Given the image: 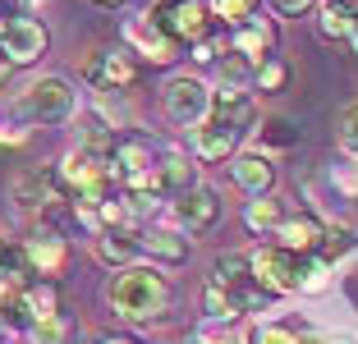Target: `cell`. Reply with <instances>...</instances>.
<instances>
[{
  "mask_svg": "<svg viewBox=\"0 0 358 344\" xmlns=\"http://www.w3.org/2000/svg\"><path fill=\"white\" fill-rule=\"evenodd\" d=\"M28 331H32V344H64V317H42Z\"/></svg>",
  "mask_w": 358,
  "mask_h": 344,
  "instance_id": "27",
  "label": "cell"
},
{
  "mask_svg": "<svg viewBox=\"0 0 358 344\" xmlns=\"http://www.w3.org/2000/svg\"><path fill=\"white\" fill-rule=\"evenodd\" d=\"M161 106L175 124H202L211 110V92L198 83V78H166L161 87Z\"/></svg>",
  "mask_w": 358,
  "mask_h": 344,
  "instance_id": "5",
  "label": "cell"
},
{
  "mask_svg": "<svg viewBox=\"0 0 358 344\" xmlns=\"http://www.w3.org/2000/svg\"><path fill=\"white\" fill-rule=\"evenodd\" d=\"M143 248L157 252L161 261H184V257H189V243H184V239H170V234H143Z\"/></svg>",
  "mask_w": 358,
  "mask_h": 344,
  "instance_id": "21",
  "label": "cell"
},
{
  "mask_svg": "<svg viewBox=\"0 0 358 344\" xmlns=\"http://www.w3.org/2000/svg\"><path fill=\"white\" fill-rule=\"evenodd\" d=\"M275 5H280L285 14H299V10H308V5H313V0H275Z\"/></svg>",
  "mask_w": 358,
  "mask_h": 344,
  "instance_id": "31",
  "label": "cell"
},
{
  "mask_svg": "<svg viewBox=\"0 0 358 344\" xmlns=\"http://www.w3.org/2000/svg\"><path fill=\"white\" fill-rule=\"evenodd\" d=\"M230 175H234V184H239L243 193H266L271 179H275V170H271V161H266V157H239L230 166Z\"/></svg>",
  "mask_w": 358,
  "mask_h": 344,
  "instance_id": "17",
  "label": "cell"
},
{
  "mask_svg": "<svg viewBox=\"0 0 358 344\" xmlns=\"http://www.w3.org/2000/svg\"><path fill=\"white\" fill-rule=\"evenodd\" d=\"M19 115H28L32 124H64L74 115V87L60 73H46L28 87V96L19 101Z\"/></svg>",
  "mask_w": 358,
  "mask_h": 344,
  "instance_id": "3",
  "label": "cell"
},
{
  "mask_svg": "<svg viewBox=\"0 0 358 344\" xmlns=\"http://www.w3.org/2000/svg\"><path fill=\"white\" fill-rule=\"evenodd\" d=\"M253 10H257V0H216V5H211L216 19H230V23H248Z\"/></svg>",
  "mask_w": 358,
  "mask_h": 344,
  "instance_id": "26",
  "label": "cell"
},
{
  "mask_svg": "<svg viewBox=\"0 0 358 344\" xmlns=\"http://www.w3.org/2000/svg\"><path fill=\"white\" fill-rule=\"evenodd\" d=\"M308 257H313V252H308ZM308 257L285 252V248H257L253 257H248V266H253V285L262 294H289V289H299Z\"/></svg>",
  "mask_w": 358,
  "mask_h": 344,
  "instance_id": "4",
  "label": "cell"
},
{
  "mask_svg": "<svg viewBox=\"0 0 358 344\" xmlns=\"http://www.w3.org/2000/svg\"><path fill=\"white\" fill-rule=\"evenodd\" d=\"M262 143L266 147H294L299 143V124L294 120H266L262 124Z\"/></svg>",
  "mask_w": 358,
  "mask_h": 344,
  "instance_id": "23",
  "label": "cell"
},
{
  "mask_svg": "<svg viewBox=\"0 0 358 344\" xmlns=\"http://www.w3.org/2000/svg\"><path fill=\"white\" fill-rule=\"evenodd\" d=\"M253 344H299L289 331H280V326H262V331L253 335Z\"/></svg>",
  "mask_w": 358,
  "mask_h": 344,
  "instance_id": "30",
  "label": "cell"
},
{
  "mask_svg": "<svg viewBox=\"0 0 358 344\" xmlns=\"http://www.w3.org/2000/svg\"><path fill=\"white\" fill-rule=\"evenodd\" d=\"M275 239H280L285 252L308 257V252H317V243H322V225H317L313 216H285L280 225H275Z\"/></svg>",
  "mask_w": 358,
  "mask_h": 344,
  "instance_id": "13",
  "label": "cell"
},
{
  "mask_svg": "<svg viewBox=\"0 0 358 344\" xmlns=\"http://www.w3.org/2000/svg\"><path fill=\"white\" fill-rule=\"evenodd\" d=\"M354 37H358V28H354Z\"/></svg>",
  "mask_w": 358,
  "mask_h": 344,
  "instance_id": "35",
  "label": "cell"
},
{
  "mask_svg": "<svg viewBox=\"0 0 358 344\" xmlns=\"http://www.w3.org/2000/svg\"><path fill=\"white\" fill-rule=\"evenodd\" d=\"M280 220H285V211L275 207L271 198H262V202H253V207H248V225H253V229H275Z\"/></svg>",
  "mask_w": 358,
  "mask_h": 344,
  "instance_id": "25",
  "label": "cell"
},
{
  "mask_svg": "<svg viewBox=\"0 0 358 344\" xmlns=\"http://www.w3.org/2000/svg\"><path fill=\"white\" fill-rule=\"evenodd\" d=\"M340 143H345L349 152H358V101L340 115Z\"/></svg>",
  "mask_w": 358,
  "mask_h": 344,
  "instance_id": "28",
  "label": "cell"
},
{
  "mask_svg": "<svg viewBox=\"0 0 358 344\" xmlns=\"http://www.w3.org/2000/svg\"><path fill=\"white\" fill-rule=\"evenodd\" d=\"M101 344H129V340H101Z\"/></svg>",
  "mask_w": 358,
  "mask_h": 344,
  "instance_id": "34",
  "label": "cell"
},
{
  "mask_svg": "<svg viewBox=\"0 0 358 344\" xmlns=\"http://www.w3.org/2000/svg\"><path fill=\"white\" fill-rule=\"evenodd\" d=\"M19 19H28V0H0V23L10 28Z\"/></svg>",
  "mask_w": 358,
  "mask_h": 344,
  "instance_id": "29",
  "label": "cell"
},
{
  "mask_svg": "<svg viewBox=\"0 0 358 344\" xmlns=\"http://www.w3.org/2000/svg\"><path fill=\"white\" fill-rule=\"evenodd\" d=\"M211 115L248 129V120H253V96H248V87H221V92L211 96Z\"/></svg>",
  "mask_w": 358,
  "mask_h": 344,
  "instance_id": "16",
  "label": "cell"
},
{
  "mask_svg": "<svg viewBox=\"0 0 358 344\" xmlns=\"http://www.w3.org/2000/svg\"><path fill=\"white\" fill-rule=\"evenodd\" d=\"M239 134H243L239 124H230V120H216V115H207V120L198 124V134H193V147H198V157L221 161V157H230V152H234Z\"/></svg>",
  "mask_w": 358,
  "mask_h": 344,
  "instance_id": "11",
  "label": "cell"
},
{
  "mask_svg": "<svg viewBox=\"0 0 358 344\" xmlns=\"http://www.w3.org/2000/svg\"><path fill=\"white\" fill-rule=\"evenodd\" d=\"M175 220L184 229H211L221 220V198H216V188H189V193H179L175 198Z\"/></svg>",
  "mask_w": 358,
  "mask_h": 344,
  "instance_id": "10",
  "label": "cell"
},
{
  "mask_svg": "<svg viewBox=\"0 0 358 344\" xmlns=\"http://www.w3.org/2000/svg\"><path fill=\"white\" fill-rule=\"evenodd\" d=\"M23 252H28V271L32 275H60L64 261H69V243H64V234H55V229H37L28 243H23Z\"/></svg>",
  "mask_w": 358,
  "mask_h": 344,
  "instance_id": "9",
  "label": "cell"
},
{
  "mask_svg": "<svg viewBox=\"0 0 358 344\" xmlns=\"http://www.w3.org/2000/svg\"><path fill=\"white\" fill-rule=\"evenodd\" d=\"M83 73H87V83H96V87H129L134 83V60L124 51H96Z\"/></svg>",
  "mask_w": 358,
  "mask_h": 344,
  "instance_id": "12",
  "label": "cell"
},
{
  "mask_svg": "<svg viewBox=\"0 0 358 344\" xmlns=\"http://www.w3.org/2000/svg\"><path fill=\"white\" fill-rule=\"evenodd\" d=\"M64 198H69V193H64L55 166H37L14 184V202H19V207H32V211H55V207H64Z\"/></svg>",
  "mask_w": 358,
  "mask_h": 344,
  "instance_id": "6",
  "label": "cell"
},
{
  "mask_svg": "<svg viewBox=\"0 0 358 344\" xmlns=\"http://www.w3.org/2000/svg\"><path fill=\"white\" fill-rule=\"evenodd\" d=\"M92 5H106V10H115V5H124V0H92Z\"/></svg>",
  "mask_w": 358,
  "mask_h": 344,
  "instance_id": "33",
  "label": "cell"
},
{
  "mask_svg": "<svg viewBox=\"0 0 358 344\" xmlns=\"http://www.w3.org/2000/svg\"><path fill=\"white\" fill-rule=\"evenodd\" d=\"M148 23L166 37V42L202 46V42H207V32H211V23H216V14H211L202 0H157V10H152Z\"/></svg>",
  "mask_w": 358,
  "mask_h": 344,
  "instance_id": "2",
  "label": "cell"
},
{
  "mask_svg": "<svg viewBox=\"0 0 358 344\" xmlns=\"http://www.w3.org/2000/svg\"><path fill=\"white\" fill-rule=\"evenodd\" d=\"M124 37H129L134 46H143V55H148V60H170V46H175V42H166V37H161L152 23H129Z\"/></svg>",
  "mask_w": 358,
  "mask_h": 344,
  "instance_id": "18",
  "label": "cell"
},
{
  "mask_svg": "<svg viewBox=\"0 0 358 344\" xmlns=\"http://www.w3.org/2000/svg\"><path fill=\"white\" fill-rule=\"evenodd\" d=\"M138 248H143V239H138L129 225H110L96 234V252H101L106 261H115V266H134Z\"/></svg>",
  "mask_w": 358,
  "mask_h": 344,
  "instance_id": "14",
  "label": "cell"
},
{
  "mask_svg": "<svg viewBox=\"0 0 358 344\" xmlns=\"http://www.w3.org/2000/svg\"><path fill=\"white\" fill-rule=\"evenodd\" d=\"M253 83H257V92H275V87L289 83V64H280V60H262V64L253 69Z\"/></svg>",
  "mask_w": 358,
  "mask_h": 344,
  "instance_id": "22",
  "label": "cell"
},
{
  "mask_svg": "<svg viewBox=\"0 0 358 344\" xmlns=\"http://www.w3.org/2000/svg\"><path fill=\"white\" fill-rule=\"evenodd\" d=\"M234 55L248 64H262L271 60V28L266 23H257V14L248 23H239V32H234Z\"/></svg>",
  "mask_w": 358,
  "mask_h": 344,
  "instance_id": "15",
  "label": "cell"
},
{
  "mask_svg": "<svg viewBox=\"0 0 358 344\" xmlns=\"http://www.w3.org/2000/svg\"><path fill=\"white\" fill-rule=\"evenodd\" d=\"M202 308H207V317H221V322L239 313V303H234L225 289H216V285H207V289H202Z\"/></svg>",
  "mask_w": 358,
  "mask_h": 344,
  "instance_id": "24",
  "label": "cell"
},
{
  "mask_svg": "<svg viewBox=\"0 0 358 344\" xmlns=\"http://www.w3.org/2000/svg\"><path fill=\"white\" fill-rule=\"evenodd\" d=\"M10 73H14V64H10V60H5V51H0V87L10 83Z\"/></svg>",
  "mask_w": 358,
  "mask_h": 344,
  "instance_id": "32",
  "label": "cell"
},
{
  "mask_svg": "<svg viewBox=\"0 0 358 344\" xmlns=\"http://www.w3.org/2000/svg\"><path fill=\"white\" fill-rule=\"evenodd\" d=\"M349 248H354V229L349 225H322V243H317L313 257L331 261V257H345Z\"/></svg>",
  "mask_w": 358,
  "mask_h": 344,
  "instance_id": "19",
  "label": "cell"
},
{
  "mask_svg": "<svg viewBox=\"0 0 358 344\" xmlns=\"http://www.w3.org/2000/svg\"><path fill=\"white\" fill-rule=\"evenodd\" d=\"M46 46H51V37H46V28L37 19H19L0 32V51H5L10 64H37L46 55Z\"/></svg>",
  "mask_w": 358,
  "mask_h": 344,
  "instance_id": "7",
  "label": "cell"
},
{
  "mask_svg": "<svg viewBox=\"0 0 358 344\" xmlns=\"http://www.w3.org/2000/svg\"><path fill=\"white\" fill-rule=\"evenodd\" d=\"M211 285L216 289H225L234 303H239V313H243V303H253L257 299V285H253V266H248V252H221L216 257V275H211Z\"/></svg>",
  "mask_w": 358,
  "mask_h": 344,
  "instance_id": "8",
  "label": "cell"
},
{
  "mask_svg": "<svg viewBox=\"0 0 358 344\" xmlns=\"http://www.w3.org/2000/svg\"><path fill=\"white\" fill-rule=\"evenodd\" d=\"M110 303H115V313H124L129 322H152V317L166 313L170 303V285L157 266H124V271L110 280Z\"/></svg>",
  "mask_w": 358,
  "mask_h": 344,
  "instance_id": "1",
  "label": "cell"
},
{
  "mask_svg": "<svg viewBox=\"0 0 358 344\" xmlns=\"http://www.w3.org/2000/svg\"><path fill=\"white\" fill-rule=\"evenodd\" d=\"M157 179H161V188H184V193H189L193 188V166L184 157H166L161 170H157Z\"/></svg>",
  "mask_w": 358,
  "mask_h": 344,
  "instance_id": "20",
  "label": "cell"
}]
</instances>
